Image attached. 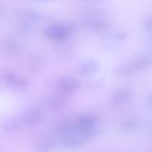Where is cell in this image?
<instances>
[{
  "instance_id": "obj_1",
  "label": "cell",
  "mask_w": 152,
  "mask_h": 152,
  "mask_svg": "<svg viewBox=\"0 0 152 152\" xmlns=\"http://www.w3.org/2000/svg\"><path fill=\"white\" fill-rule=\"evenodd\" d=\"M58 134L61 144L65 148H80L88 141L78 130L76 125V120L71 119L65 120L59 125Z\"/></svg>"
},
{
  "instance_id": "obj_2",
  "label": "cell",
  "mask_w": 152,
  "mask_h": 152,
  "mask_svg": "<svg viewBox=\"0 0 152 152\" xmlns=\"http://www.w3.org/2000/svg\"><path fill=\"white\" fill-rule=\"evenodd\" d=\"M74 26L66 23H56L48 26L44 30L46 37L55 41H63L72 35Z\"/></svg>"
},
{
  "instance_id": "obj_3",
  "label": "cell",
  "mask_w": 152,
  "mask_h": 152,
  "mask_svg": "<svg viewBox=\"0 0 152 152\" xmlns=\"http://www.w3.org/2000/svg\"><path fill=\"white\" fill-rule=\"evenodd\" d=\"M97 123V117L91 114H83L76 120V125L78 130L88 140L96 134Z\"/></svg>"
},
{
  "instance_id": "obj_4",
  "label": "cell",
  "mask_w": 152,
  "mask_h": 152,
  "mask_svg": "<svg viewBox=\"0 0 152 152\" xmlns=\"http://www.w3.org/2000/svg\"><path fill=\"white\" fill-rule=\"evenodd\" d=\"M149 64L150 59L146 56H142L123 65H119L114 69V73L118 75L128 77L145 69L149 65Z\"/></svg>"
},
{
  "instance_id": "obj_5",
  "label": "cell",
  "mask_w": 152,
  "mask_h": 152,
  "mask_svg": "<svg viewBox=\"0 0 152 152\" xmlns=\"http://www.w3.org/2000/svg\"><path fill=\"white\" fill-rule=\"evenodd\" d=\"M4 80L9 88L16 91H23L28 88L29 83L28 81L13 71H7L4 74Z\"/></svg>"
},
{
  "instance_id": "obj_6",
  "label": "cell",
  "mask_w": 152,
  "mask_h": 152,
  "mask_svg": "<svg viewBox=\"0 0 152 152\" xmlns=\"http://www.w3.org/2000/svg\"><path fill=\"white\" fill-rule=\"evenodd\" d=\"M80 81L71 76H65L59 80L57 86L62 94H71L76 91L80 88Z\"/></svg>"
},
{
  "instance_id": "obj_7",
  "label": "cell",
  "mask_w": 152,
  "mask_h": 152,
  "mask_svg": "<svg viewBox=\"0 0 152 152\" xmlns=\"http://www.w3.org/2000/svg\"><path fill=\"white\" fill-rule=\"evenodd\" d=\"M56 143V139L54 135H44L36 142L34 148L37 152H50L55 147Z\"/></svg>"
},
{
  "instance_id": "obj_8",
  "label": "cell",
  "mask_w": 152,
  "mask_h": 152,
  "mask_svg": "<svg viewBox=\"0 0 152 152\" xmlns=\"http://www.w3.org/2000/svg\"><path fill=\"white\" fill-rule=\"evenodd\" d=\"M42 120V115L39 111L31 110L25 114L22 119V123L28 129H34L41 124Z\"/></svg>"
},
{
  "instance_id": "obj_9",
  "label": "cell",
  "mask_w": 152,
  "mask_h": 152,
  "mask_svg": "<svg viewBox=\"0 0 152 152\" xmlns=\"http://www.w3.org/2000/svg\"><path fill=\"white\" fill-rule=\"evenodd\" d=\"M19 50V45L13 39H5L0 43V51L6 56H12Z\"/></svg>"
},
{
  "instance_id": "obj_10",
  "label": "cell",
  "mask_w": 152,
  "mask_h": 152,
  "mask_svg": "<svg viewBox=\"0 0 152 152\" xmlns=\"http://www.w3.org/2000/svg\"><path fill=\"white\" fill-rule=\"evenodd\" d=\"M132 96V92L129 88L118 89L112 96V103L116 105H120L124 104L130 100Z\"/></svg>"
},
{
  "instance_id": "obj_11",
  "label": "cell",
  "mask_w": 152,
  "mask_h": 152,
  "mask_svg": "<svg viewBox=\"0 0 152 152\" xmlns=\"http://www.w3.org/2000/svg\"><path fill=\"white\" fill-rule=\"evenodd\" d=\"M97 69L98 65L96 61L93 60V59H88V60H86L85 62H82L79 65L77 71L80 74L88 76L95 73L97 71Z\"/></svg>"
},
{
  "instance_id": "obj_12",
  "label": "cell",
  "mask_w": 152,
  "mask_h": 152,
  "mask_svg": "<svg viewBox=\"0 0 152 152\" xmlns=\"http://www.w3.org/2000/svg\"><path fill=\"white\" fill-rule=\"evenodd\" d=\"M86 25L89 29L95 32H102L108 29L110 25L105 19H90L86 22Z\"/></svg>"
},
{
  "instance_id": "obj_13",
  "label": "cell",
  "mask_w": 152,
  "mask_h": 152,
  "mask_svg": "<svg viewBox=\"0 0 152 152\" xmlns=\"http://www.w3.org/2000/svg\"><path fill=\"white\" fill-rule=\"evenodd\" d=\"M65 99L59 96H53L50 98L46 102V108L50 111H55L58 110L59 108H62L64 105Z\"/></svg>"
},
{
  "instance_id": "obj_14",
  "label": "cell",
  "mask_w": 152,
  "mask_h": 152,
  "mask_svg": "<svg viewBox=\"0 0 152 152\" xmlns=\"http://www.w3.org/2000/svg\"><path fill=\"white\" fill-rule=\"evenodd\" d=\"M19 128V122L16 119H11L2 125V130L5 133H15Z\"/></svg>"
},
{
  "instance_id": "obj_15",
  "label": "cell",
  "mask_w": 152,
  "mask_h": 152,
  "mask_svg": "<svg viewBox=\"0 0 152 152\" xmlns=\"http://www.w3.org/2000/svg\"><path fill=\"white\" fill-rule=\"evenodd\" d=\"M21 17L23 19L22 20L25 21V22H31H31H36L39 20V15L34 13H25Z\"/></svg>"
},
{
  "instance_id": "obj_16",
  "label": "cell",
  "mask_w": 152,
  "mask_h": 152,
  "mask_svg": "<svg viewBox=\"0 0 152 152\" xmlns=\"http://www.w3.org/2000/svg\"><path fill=\"white\" fill-rule=\"evenodd\" d=\"M136 122L134 121L132 119H126V120L122 123V126L126 130H130V129H134L135 128V126H136Z\"/></svg>"
},
{
  "instance_id": "obj_17",
  "label": "cell",
  "mask_w": 152,
  "mask_h": 152,
  "mask_svg": "<svg viewBox=\"0 0 152 152\" xmlns=\"http://www.w3.org/2000/svg\"><path fill=\"white\" fill-rule=\"evenodd\" d=\"M144 25H145V28L148 29V31H151V19H145L144 22Z\"/></svg>"
}]
</instances>
